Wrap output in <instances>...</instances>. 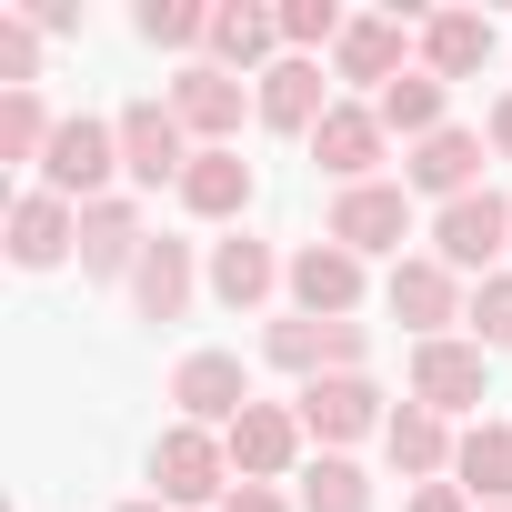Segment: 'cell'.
<instances>
[{"mask_svg": "<svg viewBox=\"0 0 512 512\" xmlns=\"http://www.w3.org/2000/svg\"><path fill=\"white\" fill-rule=\"evenodd\" d=\"M111 171H121V121H61L51 131V151H41V191L51 201H71V211H91V201H111Z\"/></svg>", "mask_w": 512, "mask_h": 512, "instance_id": "1", "label": "cell"}, {"mask_svg": "<svg viewBox=\"0 0 512 512\" xmlns=\"http://www.w3.org/2000/svg\"><path fill=\"white\" fill-rule=\"evenodd\" d=\"M151 482H161L151 502H211V512L241 492V482H231V452H221V432H201V422H171V432L151 442Z\"/></svg>", "mask_w": 512, "mask_h": 512, "instance_id": "2", "label": "cell"}, {"mask_svg": "<svg viewBox=\"0 0 512 512\" xmlns=\"http://www.w3.org/2000/svg\"><path fill=\"white\" fill-rule=\"evenodd\" d=\"M191 151H201V141L181 131V111H171V101H131V111H121V181H141V191H161V181H171V191H181Z\"/></svg>", "mask_w": 512, "mask_h": 512, "instance_id": "3", "label": "cell"}, {"mask_svg": "<svg viewBox=\"0 0 512 512\" xmlns=\"http://www.w3.org/2000/svg\"><path fill=\"white\" fill-rule=\"evenodd\" d=\"M302 432L322 442V452H342V442H362V432H382L392 412H382V382L372 372H322V382H302Z\"/></svg>", "mask_w": 512, "mask_h": 512, "instance_id": "4", "label": "cell"}, {"mask_svg": "<svg viewBox=\"0 0 512 512\" xmlns=\"http://www.w3.org/2000/svg\"><path fill=\"white\" fill-rule=\"evenodd\" d=\"M502 251H512V201L502 191H472V201H452L442 221H432V262H452V272H502Z\"/></svg>", "mask_w": 512, "mask_h": 512, "instance_id": "5", "label": "cell"}, {"mask_svg": "<svg viewBox=\"0 0 512 512\" xmlns=\"http://www.w3.org/2000/svg\"><path fill=\"white\" fill-rule=\"evenodd\" d=\"M412 402L442 412V422L472 412V402H492V352H482V342H452V332L422 342V352H412Z\"/></svg>", "mask_w": 512, "mask_h": 512, "instance_id": "6", "label": "cell"}, {"mask_svg": "<svg viewBox=\"0 0 512 512\" xmlns=\"http://www.w3.org/2000/svg\"><path fill=\"white\" fill-rule=\"evenodd\" d=\"M382 302H392V322H412L422 342H442L452 322H472V302H462V272L452 262H392V282H382Z\"/></svg>", "mask_w": 512, "mask_h": 512, "instance_id": "7", "label": "cell"}, {"mask_svg": "<svg viewBox=\"0 0 512 512\" xmlns=\"http://www.w3.org/2000/svg\"><path fill=\"white\" fill-rule=\"evenodd\" d=\"M171 111H181V131H191L201 151H231V131H241V111H251V81L221 71V61H191V71L171 81Z\"/></svg>", "mask_w": 512, "mask_h": 512, "instance_id": "8", "label": "cell"}, {"mask_svg": "<svg viewBox=\"0 0 512 512\" xmlns=\"http://www.w3.org/2000/svg\"><path fill=\"white\" fill-rule=\"evenodd\" d=\"M171 402H181V422H201V432H231V422L251 412V372H241V352H181V372H171Z\"/></svg>", "mask_w": 512, "mask_h": 512, "instance_id": "9", "label": "cell"}, {"mask_svg": "<svg viewBox=\"0 0 512 512\" xmlns=\"http://www.w3.org/2000/svg\"><path fill=\"white\" fill-rule=\"evenodd\" d=\"M302 442H312V432H302V412H292V402H251V412L221 432V452H231V472H241V482H282V472L302 462Z\"/></svg>", "mask_w": 512, "mask_h": 512, "instance_id": "10", "label": "cell"}, {"mask_svg": "<svg viewBox=\"0 0 512 512\" xmlns=\"http://www.w3.org/2000/svg\"><path fill=\"white\" fill-rule=\"evenodd\" d=\"M292 302H302V322H352L362 312V251H342L332 231L302 241L292 251Z\"/></svg>", "mask_w": 512, "mask_h": 512, "instance_id": "11", "label": "cell"}, {"mask_svg": "<svg viewBox=\"0 0 512 512\" xmlns=\"http://www.w3.org/2000/svg\"><path fill=\"white\" fill-rule=\"evenodd\" d=\"M251 111H262V131H292V141H312L322 121H332V81H322V61H272L262 81H251Z\"/></svg>", "mask_w": 512, "mask_h": 512, "instance_id": "12", "label": "cell"}, {"mask_svg": "<svg viewBox=\"0 0 512 512\" xmlns=\"http://www.w3.org/2000/svg\"><path fill=\"white\" fill-rule=\"evenodd\" d=\"M402 231H412V191H402V181H362V191L332 201V241L362 251V262H372V251L402 262Z\"/></svg>", "mask_w": 512, "mask_h": 512, "instance_id": "13", "label": "cell"}, {"mask_svg": "<svg viewBox=\"0 0 512 512\" xmlns=\"http://www.w3.org/2000/svg\"><path fill=\"white\" fill-rule=\"evenodd\" d=\"M482 151H492L482 131H432V141H412V151H402V191H432V201L452 211V201H472V191H482Z\"/></svg>", "mask_w": 512, "mask_h": 512, "instance_id": "14", "label": "cell"}, {"mask_svg": "<svg viewBox=\"0 0 512 512\" xmlns=\"http://www.w3.org/2000/svg\"><path fill=\"white\" fill-rule=\"evenodd\" d=\"M71 251H81V211L51 201V191H21V201H11V262H21V272H61Z\"/></svg>", "mask_w": 512, "mask_h": 512, "instance_id": "15", "label": "cell"}, {"mask_svg": "<svg viewBox=\"0 0 512 512\" xmlns=\"http://www.w3.org/2000/svg\"><path fill=\"white\" fill-rule=\"evenodd\" d=\"M141 251H151V231H141V211H131L121 191L81 211V272H91V282H131Z\"/></svg>", "mask_w": 512, "mask_h": 512, "instance_id": "16", "label": "cell"}, {"mask_svg": "<svg viewBox=\"0 0 512 512\" xmlns=\"http://www.w3.org/2000/svg\"><path fill=\"white\" fill-rule=\"evenodd\" d=\"M282 282H292V262H282L272 241H251V231H231V241H211V292H221L231 312H262V302H272Z\"/></svg>", "mask_w": 512, "mask_h": 512, "instance_id": "17", "label": "cell"}, {"mask_svg": "<svg viewBox=\"0 0 512 512\" xmlns=\"http://www.w3.org/2000/svg\"><path fill=\"white\" fill-rule=\"evenodd\" d=\"M382 141H392V131H382V111H362V101H332V121L312 131V161H322L342 191H362V181H372V161H382Z\"/></svg>", "mask_w": 512, "mask_h": 512, "instance_id": "18", "label": "cell"}, {"mask_svg": "<svg viewBox=\"0 0 512 512\" xmlns=\"http://www.w3.org/2000/svg\"><path fill=\"white\" fill-rule=\"evenodd\" d=\"M191 292H201V272H191V241H161V231H151L141 272H131V312H141V322H181V312H191Z\"/></svg>", "mask_w": 512, "mask_h": 512, "instance_id": "19", "label": "cell"}, {"mask_svg": "<svg viewBox=\"0 0 512 512\" xmlns=\"http://www.w3.org/2000/svg\"><path fill=\"white\" fill-rule=\"evenodd\" d=\"M382 452H392V472H402V482H442L462 442H452V422H442V412H422V402H402V412L382 422Z\"/></svg>", "mask_w": 512, "mask_h": 512, "instance_id": "20", "label": "cell"}, {"mask_svg": "<svg viewBox=\"0 0 512 512\" xmlns=\"http://www.w3.org/2000/svg\"><path fill=\"white\" fill-rule=\"evenodd\" d=\"M402 51H412V21H392V11H382V21H352V31H342L332 71H342V81H372V101H382V91L402 81Z\"/></svg>", "mask_w": 512, "mask_h": 512, "instance_id": "21", "label": "cell"}, {"mask_svg": "<svg viewBox=\"0 0 512 512\" xmlns=\"http://www.w3.org/2000/svg\"><path fill=\"white\" fill-rule=\"evenodd\" d=\"M422 71H432V81H482V71H492V21H482V11L422 21Z\"/></svg>", "mask_w": 512, "mask_h": 512, "instance_id": "22", "label": "cell"}, {"mask_svg": "<svg viewBox=\"0 0 512 512\" xmlns=\"http://www.w3.org/2000/svg\"><path fill=\"white\" fill-rule=\"evenodd\" d=\"M181 211H201V221H241V211H251V161H241V151H191V171H181Z\"/></svg>", "mask_w": 512, "mask_h": 512, "instance_id": "23", "label": "cell"}, {"mask_svg": "<svg viewBox=\"0 0 512 512\" xmlns=\"http://www.w3.org/2000/svg\"><path fill=\"white\" fill-rule=\"evenodd\" d=\"M452 482H462L482 512H502V502H512V422H472L462 452H452Z\"/></svg>", "mask_w": 512, "mask_h": 512, "instance_id": "24", "label": "cell"}, {"mask_svg": "<svg viewBox=\"0 0 512 512\" xmlns=\"http://www.w3.org/2000/svg\"><path fill=\"white\" fill-rule=\"evenodd\" d=\"M272 41H282V11H251V0H231V11H211V61L262 81L272 71Z\"/></svg>", "mask_w": 512, "mask_h": 512, "instance_id": "25", "label": "cell"}, {"mask_svg": "<svg viewBox=\"0 0 512 512\" xmlns=\"http://www.w3.org/2000/svg\"><path fill=\"white\" fill-rule=\"evenodd\" d=\"M442 101H452V81H432V71H402L372 111H382V131H402V141H432V131H452L442 121Z\"/></svg>", "mask_w": 512, "mask_h": 512, "instance_id": "26", "label": "cell"}, {"mask_svg": "<svg viewBox=\"0 0 512 512\" xmlns=\"http://www.w3.org/2000/svg\"><path fill=\"white\" fill-rule=\"evenodd\" d=\"M262 362H272V372L322 382V372H332V322H302V312H292V322H272V332H262Z\"/></svg>", "mask_w": 512, "mask_h": 512, "instance_id": "27", "label": "cell"}, {"mask_svg": "<svg viewBox=\"0 0 512 512\" xmlns=\"http://www.w3.org/2000/svg\"><path fill=\"white\" fill-rule=\"evenodd\" d=\"M302 512H372V472H362L352 452H322V462L302 472Z\"/></svg>", "mask_w": 512, "mask_h": 512, "instance_id": "28", "label": "cell"}, {"mask_svg": "<svg viewBox=\"0 0 512 512\" xmlns=\"http://www.w3.org/2000/svg\"><path fill=\"white\" fill-rule=\"evenodd\" d=\"M51 111H41V91H0V161H41L51 151Z\"/></svg>", "mask_w": 512, "mask_h": 512, "instance_id": "29", "label": "cell"}, {"mask_svg": "<svg viewBox=\"0 0 512 512\" xmlns=\"http://www.w3.org/2000/svg\"><path fill=\"white\" fill-rule=\"evenodd\" d=\"M342 11H332V0H282V51L292 61H312V51H342Z\"/></svg>", "mask_w": 512, "mask_h": 512, "instance_id": "30", "label": "cell"}, {"mask_svg": "<svg viewBox=\"0 0 512 512\" xmlns=\"http://www.w3.org/2000/svg\"><path fill=\"white\" fill-rule=\"evenodd\" d=\"M141 41L151 51H201L211 41V11H191V0H141Z\"/></svg>", "mask_w": 512, "mask_h": 512, "instance_id": "31", "label": "cell"}, {"mask_svg": "<svg viewBox=\"0 0 512 512\" xmlns=\"http://www.w3.org/2000/svg\"><path fill=\"white\" fill-rule=\"evenodd\" d=\"M41 81V31L31 11H0V91H31Z\"/></svg>", "mask_w": 512, "mask_h": 512, "instance_id": "32", "label": "cell"}, {"mask_svg": "<svg viewBox=\"0 0 512 512\" xmlns=\"http://www.w3.org/2000/svg\"><path fill=\"white\" fill-rule=\"evenodd\" d=\"M472 342H482V352L512 342V272H492V282L472 292Z\"/></svg>", "mask_w": 512, "mask_h": 512, "instance_id": "33", "label": "cell"}, {"mask_svg": "<svg viewBox=\"0 0 512 512\" xmlns=\"http://www.w3.org/2000/svg\"><path fill=\"white\" fill-rule=\"evenodd\" d=\"M402 512H472V492H462V482H422Z\"/></svg>", "mask_w": 512, "mask_h": 512, "instance_id": "34", "label": "cell"}, {"mask_svg": "<svg viewBox=\"0 0 512 512\" xmlns=\"http://www.w3.org/2000/svg\"><path fill=\"white\" fill-rule=\"evenodd\" d=\"M221 512H292V502H282V492H272V482H241V492H231V502H221Z\"/></svg>", "mask_w": 512, "mask_h": 512, "instance_id": "35", "label": "cell"}, {"mask_svg": "<svg viewBox=\"0 0 512 512\" xmlns=\"http://www.w3.org/2000/svg\"><path fill=\"white\" fill-rule=\"evenodd\" d=\"M482 141H492V161H512V91L492 101V121H482Z\"/></svg>", "mask_w": 512, "mask_h": 512, "instance_id": "36", "label": "cell"}, {"mask_svg": "<svg viewBox=\"0 0 512 512\" xmlns=\"http://www.w3.org/2000/svg\"><path fill=\"white\" fill-rule=\"evenodd\" d=\"M121 512H171V502H121Z\"/></svg>", "mask_w": 512, "mask_h": 512, "instance_id": "37", "label": "cell"}, {"mask_svg": "<svg viewBox=\"0 0 512 512\" xmlns=\"http://www.w3.org/2000/svg\"><path fill=\"white\" fill-rule=\"evenodd\" d=\"M502 512H512V502H502Z\"/></svg>", "mask_w": 512, "mask_h": 512, "instance_id": "38", "label": "cell"}]
</instances>
